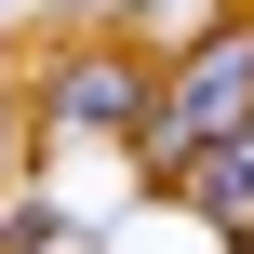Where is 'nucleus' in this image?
I'll use <instances>...</instances> for the list:
<instances>
[{
  "instance_id": "nucleus-2",
  "label": "nucleus",
  "mask_w": 254,
  "mask_h": 254,
  "mask_svg": "<svg viewBox=\"0 0 254 254\" xmlns=\"http://www.w3.org/2000/svg\"><path fill=\"white\" fill-rule=\"evenodd\" d=\"M147 54H121V40H80V54H54L40 67V94H27V134H134L147 121Z\"/></svg>"
},
{
  "instance_id": "nucleus-1",
  "label": "nucleus",
  "mask_w": 254,
  "mask_h": 254,
  "mask_svg": "<svg viewBox=\"0 0 254 254\" xmlns=\"http://www.w3.org/2000/svg\"><path fill=\"white\" fill-rule=\"evenodd\" d=\"M254 121V13H228V27H201L161 80H147V121H134V161L147 174H174L201 134H241Z\"/></svg>"
},
{
  "instance_id": "nucleus-5",
  "label": "nucleus",
  "mask_w": 254,
  "mask_h": 254,
  "mask_svg": "<svg viewBox=\"0 0 254 254\" xmlns=\"http://www.w3.org/2000/svg\"><path fill=\"white\" fill-rule=\"evenodd\" d=\"M27 147H40V134H27V107H13V94H0V174H13V161H27Z\"/></svg>"
},
{
  "instance_id": "nucleus-3",
  "label": "nucleus",
  "mask_w": 254,
  "mask_h": 254,
  "mask_svg": "<svg viewBox=\"0 0 254 254\" xmlns=\"http://www.w3.org/2000/svg\"><path fill=\"white\" fill-rule=\"evenodd\" d=\"M161 188H174L188 214H214V228H254V121H241V134H201Z\"/></svg>"
},
{
  "instance_id": "nucleus-4",
  "label": "nucleus",
  "mask_w": 254,
  "mask_h": 254,
  "mask_svg": "<svg viewBox=\"0 0 254 254\" xmlns=\"http://www.w3.org/2000/svg\"><path fill=\"white\" fill-rule=\"evenodd\" d=\"M54 228H67L54 201H0V254H40V241H54Z\"/></svg>"
}]
</instances>
